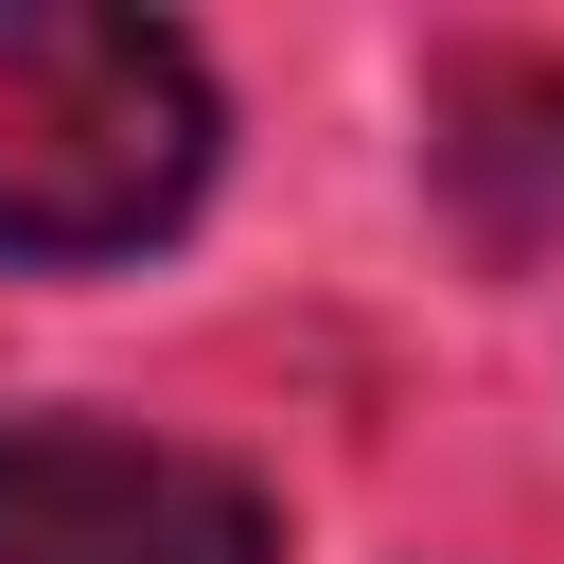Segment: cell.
<instances>
[{
  "label": "cell",
  "mask_w": 564,
  "mask_h": 564,
  "mask_svg": "<svg viewBox=\"0 0 564 564\" xmlns=\"http://www.w3.org/2000/svg\"><path fill=\"white\" fill-rule=\"evenodd\" d=\"M212 194V70L123 0H0V264H123Z\"/></svg>",
  "instance_id": "cell-1"
},
{
  "label": "cell",
  "mask_w": 564,
  "mask_h": 564,
  "mask_svg": "<svg viewBox=\"0 0 564 564\" xmlns=\"http://www.w3.org/2000/svg\"><path fill=\"white\" fill-rule=\"evenodd\" d=\"M441 194L476 212V247H546L564 229V70H441Z\"/></svg>",
  "instance_id": "cell-3"
},
{
  "label": "cell",
  "mask_w": 564,
  "mask_h": 564,
  "mask_svg": "<svg viewBox=\"0 0 564 564\" xmlns=\"http://www.w3.org/2000/svg\"><path fill=\"white\" fill-rule=\"evenodd\" d=\"M0 564H282V511L141 423H0Z\"/></svg>",
  "instance_id": "cell-2"
}]
</instances>
